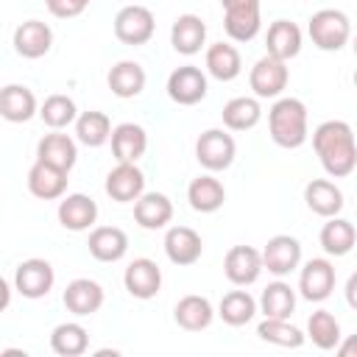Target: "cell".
<instances>
[{
  "label": "cell",
  "instance_id": "b9f144b4",
  "mask_svg": "<svg viewBox=\"0 0 357 357\" xmlns=\"http://www.w3.org/2000/svg\"><path fill=\"white\" fill-rule=\"evenodd\" d=\"M343 293H346V304H349L351 310H357V271L346 279V290H343Z\"/></svg>",
  "mask_w": 357,
  "mask_h": 357
},
{
  "label": "cell",
  "instance_id": "d590c367",
  "mask_svg": "<svg viewBox=\"0 0 357 357\" xmlns=\"http://www.w3.org/2000/svg\"><path fill=\"white\" fill-rule=\"evenodd\" d=\"M259 310L265 318H290L296 310V293L287 282H271L259 296Z\"/></svg>",
  "mask_w": 357,
  "mask_h": 357
},
{
  "label": "cell",
  "instance_id": "8992f818",
  "mask_svg": "<svg viewBox=\"0 0 357 357\" xmlns=\"http://www.w3.org/2000/svg\"><path fill=\"white\" fill-rule=\"evenodd\" d=\"M53 282H56L53 265L39 257L22 259L14 271V290L22 298H45L53 290Z\"/></svg>",
  "mask_w": 357,
  "mask_h": 357
},
{
  "label": "cell",
  "instance_id": "8fae6325",
  "mask_svg": "<svg viewBox=\"0 0 357 357\" xmlns=\"http://www.w3.org/2000/svg\"><path fill=\"white\" fill-rule=\"evenodd\" d=\"M106 195L117 204H131L145 192V176L137 167V162H117V167L106 176Z\"/></svg>",
  "mask_w": 357,
  "mask_h": 357
},
{
  "label": "cell",
  "instance_id": "8d00e7d4",
  "mask_svg": "<svg viewBox=\"0 0 357 357\" xmlns=\"http://www.w3.org/2000/svg\"><path fill=\"white\" fill-rule=\"evenodd\" d=\"M218 315L229 326H243L257 315V301H254V296L248 290H231V293H226L220 298Z\"/></svg>",
  "mask_w": 357,
  "mask_h": 357
},
{
  "label": "cell",
  "instance_id": "30bf717a",
  "mask_svg": "<svg viewBox=\"0 0 357 357\" xmlns=\"http://www.w3.org/2000/svg\"><path fill=\"white\" fill-rule=\"evenodd\" d=\"M167 95L178 106H195L206 98V75L195 64L176 67L167 75Z\"/></svg>",
  "mask_w": 357,
  "mask_h": 357
},
{
  "label": "cell",
  "instance_id": "e575fe53",
  "mask_svg": "<svg viewBox=\"0 0 357 357\" xmlns=\"http://www.w3.org/2000/svg\"><path fill=\"white\" fill-rule=\"evenodd\" d=\"M223 126L229 128V131H248V128H254L257 123H259V117H262V106H259V100L257 98H231L226 106H223Z\"/></svg>",
  "mask_w": 357,
  "mask_h": 357
},
{
  "label": "cell",
  "instance_id": "e0dca14e",
  "mask_svg": "<svg viewBox=\"0 0 357 357\" xmlns=\"http://www.w3.org/2000/svg\"><path fill=\"white\" fill-rule=\"evenodd\" d=\"M59 223L70 231H86L89 226H95L98 220V204L84 195V192H73V195H64L59 201Z\"/></svg>",
  "mask_w": 357,
  "mask_h": 357
},
{
  "label": "cell",
  "instance_id": "4dcf8cb0",
  "mask_svg": "<svg viewBox=\"0 0 357 357\" xmlns=\"http://www.w3.org/2000/svg\"><path fill=\"white\" fill-rule=\"evenodd\" d=\"M106 84L117 98H137L145 89V70L137 61H117L109 70Z\"/></svg>",
  "mask_w": 357,
  "mask_h": 357
},
{
  "label": "cell",
  "instance_id": "6da1fadb",
  "mask_svg": "<svg viewBox=\"0 0 357 357\" xmlns=\"http://www.w3.org/2000/svg\"><path fill=\"white\" fill-rule=\"evenodd\" d=\"M312 148L332 178H346L357 167V142L346 120H324L312 131Z\"/></svg>",
  "mask_w": 357,
  "mask_h": 357
},
{
  "label": "cell",
  "instance_id": "cb8c5ba5",
  "mask_svg": "<svg viewBox=\"0 0 357 357\" xmlns=\"http://www.w3.org/2000/svg\"><path fill=\"white\" fill-rule=\"evenodd\" d=\"M304 201H307L310 212H315L321 218H335L343 209V192L329 178H312L304 187Z\"/></svg>",
  "mask_w": 357,
  "mask_h": 357
},
{
  "label": "cell",
  "instance_id": "ee69618b",
  "mask_svg": "<svg viewBox=\"0 0 357 357\" xmlns=\"http://www.w3.org/2000/svg\"><path fill=\"white\" fill-rule=\"evenodd\" d=\"M351 47H354V56H357V33H354V45Z\"/></svg>",
  "mask_w": 357,
  "mask_h": 357
},
{
  "label": "cell",
  "instance_id": "44dd1931",
  "mask_svg": "<svg viewBox=\"0 0 357 357\" xmlns=\"http://www.w3.org/2000/svg\"><path fill=\"white\" fill-rule=\"evenodd\" d=\"M170 218H173V204L165 192H142L134 201V220L148 231L165 229Z\"/></svg>",
  "mask_w": 357,
  "mask_h": 357
},
{
  "label": "cell",
  "instance_id": "ac0fdd59",
  "mask_svg": "<svg viewBox=\"0 0 357 357\" xmlns=\"http://www.w3.org/2000/svg\"><path fill=\"white\" fill-rule=\"evenodd\" d=\"M28 190L33 198H42V201H56V198H64L67 192V170H59L53 165H45V162H33V167L28 170Z\"/></svg>",
  "mask_w": 357,
  "mask_h": 357
},
{
  "label": "cell",
  "instance_id": "2e32d148",
  "mask_svg": "<svg viewBox=\"0 0 357 357\" xmlns=\"http://www.w3.org/2000/svg\"><path fill=\"white\" fill-rule=\"evenodd\" d=\"M53 45V31L42 20H25L14 31V50L22 59H42Z\"/></svg>",
  "mask_w": 357,
  "mask_h": 357
},
{
  "label": "cell",
  "instance_id": "d6986e66",
  "mask_svg": "<svg viewBox=\"0 0 357 357\" xmlns=\"http://www.w3.org/2000/svg\"><path fill=\"white\" fill-rule=\"evenodd\" d=\"M64 307L67 312L84 318V315H92L103 307V287L95 282V279H73L67 287H64Z\"/></svg>",
  "mask_w": 357,
  "mask_h": 357
},
{
  "label": "cell",
  "instance_id": "f1b7e54d",
  "mask_svg": "<svg viewBox=\"0 0 357 357\" xmlns=\"http://www.w3.org/2000/svg\"><path fill=\"white\" fill-rule=\"evenodd\" d=\"M318 240H321V248H324L329 257H346V254L354 248V243H357V229H354L351 220L335 215V218H329V220L324 223Z\"/></svg>",
  "mask_w": 357,
  "mask_h": 357
},
{
  "label": "cell",
  "instance_id": "f546056e",
  "mask_svg": "<svg viewBox=\"0 0 357 357\" xmlns=\"http://www.w3.org/2000/svg\"><path fill=\"white\" fill-rule=\"evenodd\" d=\"M173 318H176V324H178L181 329H187V332H201V329H206V326L212 324L215 310H212L209 298L190 293V296L178 298V304H176V310H173Z\"/></svg>",
  "mask_w": 357,
  "mask_h": 357
},
{
  "label": "cell",
  "instance_id": "7a4b0ae2",
  "mask_svg": "<svg viewBox=\"0 0 357 357\" xmlns=\"http://www.w3.org/2000/svg\"><path fill=\"white\" fill-rule=\"evenodd\" d=\"M268 134L279 148H301L307 142V106L298 98H279L268 112Z\"/></svg>",
  "mask_w": 357,
  "mask_h": 357
},
{
  "label": "cell",
  "instance_id": "277c9868",
  "mask_svg": "<svg viewBox=\"0 0 357 357\" xmlns=\"http://www.w3.org/2000/svg\"><path fill=\"white\" fill-rule=\"evenodd\" d=\"M237 156V145H234V137L226 134L223 128H206L198 142H195V159L201 167H206L209 173H218V170H226L231 167Z\"/></svg>",
  "mask_w": 357,
  "mask_h": 357
},
{
  "label": "cell",
  "instance_id": "f35d334b",
  "mask_svg": "<svg viewBox=\"0 0 357 357\" xmlns=\"http://www.w3.org/2000/svg\"><path fill=\"white\" fill-rule=\"evenodd\" d=\"M39 117H42V123L47 128L61 131V128H67L70 123L78 120V109H75V100L70 95L56 92V95H47L45 98V103L39 106Z\"/></svg>",
  "mask_w": 357,
  "mask_h": 357
},
{
  "label": "cell",
  "instance_id": "ab89813d",
  "mask_svg": "<svg viewBox=\"0 0 357 357\" xmlns=\"http://www.w3.org/2000/svg\"><path fill=\"white\" fill-rule=\"evenodd\" d=\"M257 335H259V340L273 343V346H282V349H298L304 343V337H307L287 318H265V321H259Z\"/></svg>",
  "mask_w": 357,
  "mask_h": 357
},
{
  "label": "cell",
  "instance_id": "5b68a950",
  "mask_svg": "<svg viewBox=\"0 0 357 357\" xmlns=\"http://www.w3.org/2000/svg\"><path fill=\"white\" fill-rule=\"evenodd\" d=\"M223 6V28L234 42H251L259 28V0H220Z\"/></svg>",
  "mask_w": 357,
  "mask_h": 357
},
{
  "label": "cell",
  "instance_id": "7c38bea8",
  "mask_svg": "<svg viewBox=\"0 0 357 357\" xmlns=\"http://www.w3.org/2000/svg\"><path fill=\"white\" fill-rule=\"evenodd\" d=\"M301 262V243L290 234H276L262 248V265L273 276H287Z\"/></svg>",
  "mask_w": 357,
  "mask_h": 357
},
{
  "label": "cell",
  "instance_id": "5bb4252c",
  "mask_svg": "<svg viewBox=\"0 0 357 357\" xmlns=\"http://www.w3.org/2000/svg\"><path fill=\"white\" fill-rule=\"evenodd\" d=\"M123 284H126V290H128L134 298L148 301V298H153V296L159 293V287H162V271H159V265H156L153 259L137 257V259L128 262V268H126V273H123Z\"/></svg>",
  "mask_w": 357,
  "mask_h": 357
},
{
  "label": "cell",
  "instance_id": "d6a6232c",
  "mask_svg": "<svg viewBox=\"0 0 357 357\" xmlns=\"http://www.w3.org/2000/svg\"><path fill=\"white\" fill-rule=\"evenodd\" d=\"M50 349L59 357H78L89 349V332L75 321H64L50 332Z\"/></svg>",
  "mask_w": 357,
  "mask_h": 357
},
{
  "label": "cell",
  "instance_id": "9c48e42d",
  "mask_svg": "<svg viewBox=\"0 0 357 357\" xmlns=\"http://www.w3.org/2000/svg\"><path fill=\"white\" fill-rule=\"evenodd\" d=\"M265 271L262 265V251L251 248V245H231L223 257V273L231 284L237 287H248L259 279V273Z\"/></svg>",
  "mask_w": 357,
  "mask_h": 357
},
{
  "label": "cell",
  "instance_id": "7bdbcfd3",
  "mask_svg": "<svg viewBox=\"0 0 357 357\" xmlns=\"http://www.w3.org/2000/svg\"><path fill=\"white\" fill-rule=\"evenodd\" d=\"M340 357H357V335H349L343 343H337V349H335Z\"/></svg>",
  "mask_w": 357,
  "mask_h": 357
},
{
  "label": "cell",
  "instance_id": "4fadbf2b",
  "mask_svg": "<svg viewBox=\"0 0 357 357\" xmlns=\"http://www.w3.org/2000/svg\"><path fill=\"white\" fill-rule=\"evenodd\" d=\"M165 254L178 268L195 265L201 259V254H204V240L190 226H170L167 234H165Z\"/></svg>",
  "mask_w": 357,
  "mask_h": 357
},
{
  "label": "cell",
  "instance_id": "60d3db41",
  "mask_svg": "<svg viewBox=\"0 0 357 357\" xmlns=\"http://www.w3.org/2000/svg\"><path fill=\"white\" fill-rule=\"evenodd\" d=\"M89 3H92V0H45L47 11H50L53 17H59V20H73V17L84 14V8H86Z\"/></svg>",
  "mask_w": 357,
  "mask_h": 357
},
{
  "label": "cell",
  "instance_id": "f6af8a7d",
  "mask_svg": "<svg viewBox=\"0 0 357 357\" xmlns=\"http://www.w3.org/2000/svg\"><path fill=\"white\" fill-rule=\"evenodd\" d=\"M354 86H357V70H354Z\"/></svg>",
  "mask_w": 357,
  "mask_h": 357
},
{
  "label": "cell",
  "instance_id": "484cf974",
  "mask_svg": "<svg viewBox=\"0 0 357 357\" xmlns=\"http://www.w3.org/2000/svg\"><path fill=\"white\" fill-rule=\"evenodd\" d=\"M0 114L8 123H28L33 114H39L33 92L28 86H22V84L3 86V92H0Z\"/></svg>",
  "mask_w": 357,
  "mask_h": 357
},
{
  "label": "cell",
  "instance_id": "74e56055",
  "mask_svg": "<svg viewBox=\"0 0 357 357\" xmlns=\"http://www.w3.org/2000/svg\"><path fill=\"white\" fill-rule=\"evenodd\" d=\"M307 337L321 351H332L340 343V324L329 310H315L307 321Z\"/></svg>",
  "mask_w": 357,
  "mask_h": 357
},
{
  "label": "cell",
  "instance_id": "603a6c76",
  "mask_svg": "<svg viewBox=\"0 0 357 357\" xmlns=\"http://www.w3.org/2000/svg\"><path fill=\"white\" fill-rule=\"evenodd\" d=\"M36 159L45 162V165H53L59 170H73L75 159H78V148H75V139L67 137V134H45L36 145Z\"/></svg>",
  "mask_w": 357,
  "mask_h": 357
},
{
  "label": "cell",
  "instance_id": "83f0119b",
  "mask_svg": "<svg viewBox=\"0 0 357 357\" xmlns=\"http://www.w3.org/2000/svg\"><path fill=\"white\" fill-rule=\"evenodd\" d=\"M187 201H190V206H192L195 212L209 215V212H218V209L223 206L226 190H223V184H220L215 176L206 173V176H198V178L190 181V187H187Z\"/></svg>",
  "mask_w": 357,
  "mask_h": 357
},
{
  "label": "cell",
  "instance_id": "ba28073f",
  "mask_svg": "<svg viewBox=\"0 0 357 357\" xmlns=\"http://www.w3.org/2000/svg\"><path fill=\"white\" fill-rule=\"evenodd\" d=\"M287 81H290L287 61L273 59V56H268V53H265V56L251 67V73H248V84H251V89H254L257 98H279V95L284 92Z\"/></svg>",
  "mask_w": 357,
  "mask_h": 357
},
{
  "label": "cell",
  "instance_id": "52a82bcc",
  "mask_svg": "<svg viewBox=\"0 0 357 357\" xmlns=\"http://www.w3.org/2000/svg\"><path fill=\"white\" fill-rule=\"evenodd\" d=\"M153 14L151 8L145 6H123L117 14H114V36L123 42V45H145L151 36H153Z\"/></svg>",
  "mask_w": 357,
  "mask_h": 357
},
{
  "label": "cell",
  "instance_id": "7402d4cb",
  "mask_svg": "<svg viewBox=\"0 0 357 357\" xmlns=\"http://www.w3.org/2000/svg\"><path fill=\"white\" fill-rule=\"evenodd\" d=\"M265 47H268V56H273V59H282V61L296 59L301 53V28L290 20L271 22L268 36H265Z\"/></svg>",
  "mask_w": 357,
  "mask_h": 357
},
{
  "label": "cell",
  "instance_id": "3957f363",
  "mask_svg": "<svg viewBox=\"0 0 357 357\" xmlns=\"http://www.w3.org/2000/svg\"><path fill=\"white\" fill-rule=\"evenodd\" d=\"M307 33H310V39H312V45L318 50L335 53V50H340L351 39V22L337 8H321V11H315L310 17Z\"/></svg>",
  "mask_w": 357,
  "mask_h": 357
},
{
  "label": "cell",
  "instance_id": "836d02e7",
  "mask_svg": "<svg viewBox=\"0 0 357 357\" xmlns=\"http://www.w3.org/2000/svg\"><path fill=\"white\" fill-rule=\"evenodd\" d=\"M112 131H114L112 128V120L103 112H95V109L81 112L78 120H75V137L86 148H100L103 142L112 139Z\"/></svg>",
  "mask_w": 357,
  "mask_h": 357
},
{
  "label": "cell",
  "instance_id": "1f68e13d",
  "mask_svg": "<svg viewBox=\"0 0 357 357\" xmlns=\"http://www.w3.org/2000/svg\"><path fill=\"white\" fill-rule=\"evenodd\" d=\"M206 70L212 78L218 81H234L243 70V61H240V53L234 45L229 42H215L206 47Z\"/></svg>",
  "mask_w": 357,
  "mask_h": 357
},
{
  "label": "cell",
  "instance_id": "9a60e30c",
  "mask_svg": "<svg viewBox=\"0 0 357 357\" xmlns=\"http://www.w3.org/2000/svg\"><path fill=\"white\" fill-rule=\"evenodd\" d=\"M298 290L307 301H324L335 290V265L329 259H310L298 273Z\"/></svg>",
  "mask_w": 357,
  "mask_h": 357
},
{
  "label": "cell",
  "instance_id": "d4e9b609",
  "mask_svg": "<svg viewBox=\"0 0 357 357\" xmlns=\"http://www.w3.org/2000/svg\"><path fill=\"white\" fill-rule=\"evenodd\" d=\"M86 245L98 262H117L128 251V237L117 226H98V229H92Z\"/></svg>",
  "mask_w": 357,
  "mask_h": 357
},
{
  "label": "cell",
  "instance_id": "4316f807",
  "mask_svg": "<svg viewBox=\"0 0 357 357\" xmlns=\"http://www.w3.org/2000/svg\"><path fill=\"white\" fill-rule=\"evenodd\" d=\"M148 148V134L137 123H120L112 131V153L117 162H137Z\"/></svg>",
  "mask_w": 357,
  "mask_h": 357
},
{
  "label": "cell",
  "instance_id": "ffe728a7",
  "mask_svg": "<svg viewBox=\"0 0 357 357\" xmlns=\"http://www.w3.org/2000/svg\"><path fill=\"white\" fill-rule=\"evenodd\" d=\"M206 42V25L198 14H181L176 17L170 28V45L181 56H195Z\"/></svg>",
  "mask_w": 357,
  "mask_h": 357
}]
</instances>
